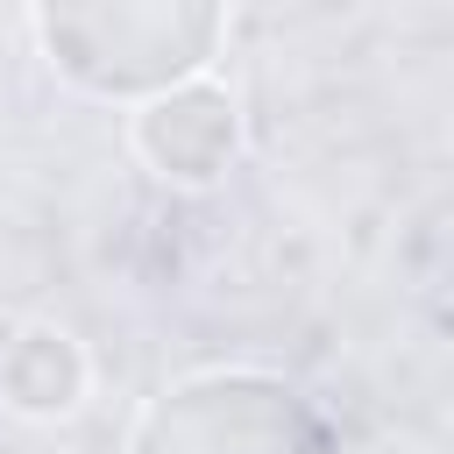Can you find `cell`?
<instances>
[{
    "mask_svg": "<svg viewBox=\"0 0 454 454\" xmlns=\"http://www.w3.org/2000/svg\"><path fill=\"white\" fill-rule=\"evenodd\" d=\"M35 35L50 64L106 99L128 92H170L199 78V64L220 43V0H128L114 7H43L35 0Z\"/></svg>",
    "mask_w": 454,
    "mask_h": 454,
    "instance_id": "6da1fadb",
    "label": "cell"
},
{
    "mask_svg": "<svg viewBox=\"0 0 454 454\" xmlns=\"http://www.w3.org/2000/svg\"><path fill=\"white\" fill-rule=\"evenodd\" d=\"M128 454H348V447L326 426V411L291 383L213 369L163 390L142 411Z\"/></svg>",
    "mask_w": 454,
    "mask_h": 454,
    "instance_id": "7a4b0ae2",
    "label": "cell"
},
{
    "mask_svg": "<svg viewBox=\"0 0 454 454\" xmlns=\"http://www.w3.org/2000/svg\"><path fill=\"white\" fill-rule=\"evenodd\" d=\"M135 149H142L163 177L199 184V177H213V170L234 156V99L213 92V85H199V78H184V85L156 92V99L135 114Z\"/></svg>",
    "mask_w": 454,
    "mask_h": 454,
    "instance_id": "3957f363",
    "label": "cell"
}]
</instances>
